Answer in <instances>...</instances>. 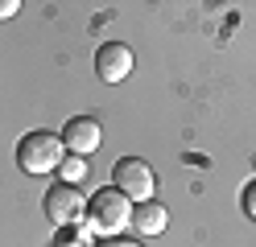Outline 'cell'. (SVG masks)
Returning a JSON list of instances; mask_svg holds the SVG:
<instances>
[{"mask_svg":"<svg viewBox=\"0 0 256 247\" xmlns=\"http://www.w3.org/2000/svg\"><path fill=\"white\" fill-rule=\"evenodd\" d=\"M95 74H100L104 82H120L132 74V49H128L124 41H104L100 49H95Z\"/></svg>","mask_w":256,"mask_h":247,"instance_id":"6","label":"cell"},{"mask_svg":"<svg viewBox=\"0 0 256 247\" xmlns=\"http://www.w3.org/2000/svg\"><path fill=\"white\" fill-rule=\"evenodd\" d=\"M83 177H87V161L66 153V161H62V181H66V186H78Z\"/></svg>","mask_w":256,"mask_h":247,"instance_id":"9","label":"cell"},{"mask_svg":"<svg viewBox=\"0 0 256 247\" xmlns=\"http://www.w3.org/2000/svg\"><path fill=\"white\" fill-rule=\"evenodd\" d=\"M87 214V198L78 194V186H66V181H54L46 190V219H50L58 231L62 227H78Z\"/></svg>","mask_w":256,"mask_h":247,"instance_id":"4","label":"cell"},{"mask_svg":"<svg viewBox=\"0 0 256 247\" xmlns=\"http://www.w3.org/2000/svg\"><path fill=\"white\" fill-rule=\"evenodd\" d=\"M240 206H244V214H248V219L256 223V177H252L248 186H244V198H240Z\"/></svg>","mask_w":256,"mask_h":247,"instance_id":"10","label":"cell"},{"mask_svg":"<svg viewBox=\"0 0 256 247\" xmlns=\"http://www.w3.org/2000/svg\"><path fill=\"white\" fill-rule=\"evenodd\" d=\"M132 223V202H128V194H120L116 186H104L87 198V214H83V227L91 235L100 239H116L128 231Z\"/></svg>","mask_w":256,"mask_h":247,"instance_id":"1","label":"cell"},{"mask_svg":"<svg viewBox=\"0 0 256 247\" xmlns=\"http://www.w3.org/2000/svg\"><path fill=\"white\" fill-rule=\"evenodd\" d=\"M62 161H66V144H62L58 132H25L21 144H17V165H21V173L29 177H38V173H54L62 169Z\"/></svg>","mask_w":256,"mask_h":247,"instance_id":"2","label":"cell"},{"mask_svg":"<svg viewBox=\"0 0 256 247\" xmlns=\"http://www.w3.org/2000/svg\"><path fill=\"white\" fill-rule=\"evenodd\" d=\"M112 186H116L120 194H128V202H149L157 177H153V169H149V161L120 157L116 165H112Z\"/></svg>","mask_w":256,"mask_h":247,"instance_id":"3","label":"cell"},{"mask_svg":"<svg viewBox=\"0 0 256 247\" xmlns=\"http://www.w3.org/2000/svg\"><path fill=\"white\" fill-rule=\"evenodd\" d=\"M54 247H95V243H91V231L78 223V227H62L58 239H54Z\"/></svg>","mask_w":256,"mask_h":247,"instance_id":"8","label":"cell"},{"mask_svg":"<svg viewBox=\"0 0 256 247\" xmlns=\"http://www.w3.org/2000/svg\"><path fill=\"white\" fill-rule=\"evenodd\" d=\"M166 223H170V214H166L162 202H153V198L132 206V227H136V235H162Z\"/></svg>","mask_w":256,"mask_h":247,"instance_id":"7","label":"cell"},{"mask_svg":"<svg viewBox=\"0 0 256 247\" xmlns=\"http://www.w3.org/2000/svg\"><path fill=\"white\" fill-rule=\"evenodd\" d=\"M95 247H140V243H136V239H120V235H116V239H100Z\"/></svg>","mask_w":256,"mask_h":247,"instance_id":"12","label":"cell"},{"mask_svg":"<svg viewBox=\"0 0 256 247\" xmlns=\"http://www.w3.org/2000/svg\"><path fill=\"white\" fill-rule=\"evenodd\" d=\"M21 0H0V21H8V16H17Z\"/></svg>","mask_w":256,"mask_h":247,"instance_id":"11","label":"cell"},{"mask_svg":"<svg viewBox=\"0 0 256 247\" xmlns=\"http://www.w3.org/2000/svg\"><path fill=\"white\" fill-rule=\"evenodd\" d=\"M58 136H62L70 157H91L95 148L104 144V128H100V120H91V115H74V120H66V128H62Z\"/></svg>","mask_w":256,"mask_h":247,"instance_id":"5","label":"cell"}]
</instances>
